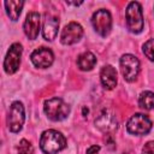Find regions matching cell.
Here are the masks:
<instances>
[{"instance_id":"e0dca14e","label":"cell","mask_w":154,"mask_h":154,"mask_svg":"<svg viewBox=\"0 0 154 154\" xmlns=\"http://www.w3.org/2000/svg\"><path fill=\"white\" fill-rule=\"evenodd\" d=\"M138 105L141 108L147 111L154 108V93L149 90L142 91L138 96Z\"/></svg>"},{"instance_id":"52a82bcc","label":"cell","mask_w":154,"mask_h":154,"mask_svg":"<svg viewBox=\"0 0 154 154\" xmlns=\"http://www.w3.org/2000/svg\"><path fill=\"white\" fill-rule=\"evenodd\" d=\"M120 71L126 82H134L140 72V60L134 54H123L119 59Z\"/></svg>"},{"instance_id":"30bf717a","label":"cell","mask_w":154,"mask_h":154,"mask_svg":"<svg viewBox=\"0 0 154 154\" xmlns=\"http://www.w3.org/2000/svg\"><path fill=\"white\" fill-rule=\"evenodd\" d=\"M95 126L102 132H112L118 128V122L111 109L103 108L95 118Z\"/></svg>"},{"instance_id":"ffe728a7","label":"cell","mask_w":154,"mask_h":154,"mask_svg":"<svg viewBox=\"0 0 154 154\" xmlns=\"http://www.w3.org/2000/svg\"><path fill=\"white\" fill-rule=\"evenodd\" d=\"M142 154H154V141H148L143 146Z\"/></svg>"},{"instance_id":"3957f363","label":"cell","mask_w":154,"mask_h":154,"mask_svg":"<svg viewBox=\"0 0 154 154\" xmlns=\"http://www.w3.org/2000/svg\"><path fill=\"white\" fill-rule=\"evenodd\" d=\"M125 22L126 28L132 34H140L144 26L142 6L137 1H131L128 4L125 10Z\"/></svg>"},{"instance_id":"5bb4252c","label":"cell","mask_w":154,"mask_h":154,"mask_svg":"<svg viewBox=\"0 0 154 154\" xmlns=\"http://www.w3.org/2000/svg\"><path fill=\"white\" fill-rule=\"evenodd\" d=\"M100 81H101V84L105 89L112 90L117 85V82H118L117 70L112 65L103 66L101 72H100Z\"/></svg>"},{"instance_id":"9a60e30c","label":"cell","mask_w":154,"mask_h":154,"mask_svg":"<svg viewBox=\"0 0 154 154\" xmlns=\"http://www.w3.org/2000/svg\"><path fill=\"white\" fill-rule=\"evenodd\" d=\"M5 10H6V14L8 16V18L13 22L18 20L20 13H22V8L24 6V1L23 0H7L4 2Z\"/></svg>"},{"instance_id":"44dd1931","label":"cell","mask_w":154,"mask_h":154,"mask_svg":"<svg viewBox=\"0 0 154 154\" xmlns=\"http://www.w3.org/2000/svg\"><path fill=\"white\" fill-rule=\"evenodd\" d=\"M100 152V146H90L87 149V154H97Z\"/></svg>"},{"instance_id":"7402d4cb","label":"cell","mask_w":154,"mask_h":154,"mask_svg":"<svg viewBox=\"0 0 154 154\" xmlns=\"http://www.w3.org/2000/svg\"><path fill=\"white\" fill-rule=\"evenodd\" d=\"M88 113H89V109L84 106V107L82 108V114H83V117H87V114H88Z\"/></svg>"},{"instance_id":"8fae6325","label":"cell","mask_w":154,"mask_h":154,"mask_svg":"<svg viewBox=\"0 0 154 154\" xmlns=\"http://www.w3.org/2000/svg\"><path fill=\"white\" fill-rule=\"evenodd\" d=\"M30 60H31V63L34 64L35 67L47 69V67L52 66V64L54 61V54H53V52L49 48L40 47V48L35 49L31 53Z\"/></svg>"},{"instance_id":"ac0fdd59","label":"cell","mask_w":154,"mask_h":154,"mask_svg":"<svg viewBox=\"0 0 154 154\" xmlns=\"http://www.w3.org/2000/svg\"><path fill=\"white\" fill-rule=\"evenodd\" d=\"M17 152L19 154H32L34 148H32V144L28 140L23 138L19 141V143L17 146Z\"/></svg>"},{"instance_id":"9c48e42d","label":"cell","mask_w":154,"mask_h":154,"mask_svg":"<svg viewBox=\"0 0 154 154\" xmlns=\"http://www.w3.org/2000/svg\"><path fill=\"white\" fill-rule=\"evenodd\" d=\"M83 28L77 22H70L64 26L60 34V42L65 46H71L81 41L83 37Z\"/></svg>"},{"instance_id":"603a6c76","label":"cell","mask_w":154,"mask_h":154,"mask_svg":"<svg viewBox=\"0 0 154 154\" xmlns=\"http://www.w3.org/2000/svg\"><path fill=\"white\" fill-rule=\"evenodd\" d=\"M66 4H67V5H73V6H79V5H82L83 2H70V1H66Z\"/></svg>"},{"instance_id":"7a4b0ae2","label":"cell","mask_w":154,"mask_h":154,"mask_svg":"<svg viewBox=\"0 0 154 154\" xmlns=\"http://www.w3.org/2000/svg\"><path fill=\"white\" fill-rule=\"evenodd\" d=\"M43 111L48 119L52 122H61L66 119L71 112L69 103H66L60 97H52L45 101Z\"/></svg>"},{"instance_id":"4fadbf2b","label":"cell","mask_w":154,"mask_h":154,"mask_svg":"<svg viewBox=\"0 0 154 154\" xmlns=\"http://www.w3.org/2000/svg\"><path fill=\"white\" fill-rule=\"evenodd\" d=\"M59 29V19L53 14H45L43 26H42V36L47 41H53L58 35Z\"/></svg>"},{"instance_id":"5b68a950","label":"cell","mask_w":154,"mask_h":154,"mask_svg":"<svg viewBox=\"0 0 154 154\" xmlns=\"http://www.w3.org/2000/svg\"><path fill=\"white\" fill-rule=\"evenodd\" d=\"M91 25L97 35L101 37H106L109 35L112 30V16L111 13L105 10L100 8L95 11L91 16Z\"/></svg>"},{"instance_id":"277c9868","label":"cell","mask_w":154,"mask_h":154,"mask_svg":"<svg viewBox=\"0 0 154 154\" xmlns=\"http://www.w3.org/2000/svg\"><path fill=\"white\" fill-rule=\"evenodd\" d=\"M25 122V109L20 101H13L7 113V128L11 132H19Z\"/></svg>"},{"instance_id":"7c38bea8","label":"cell","mask_w":154,"mask_h":154,"mask_svg":"<svg viewBox=\"0 0 154 154\" xmlns=\"http://www.w3.org/2000/svg\"><path fill=\"white\" fill-rule=\"evenodd\" d=\"M24 34L29 40H35L41 29V16L38 12H29L25 17L24 24H23Z\"/></svg>"},{"instance_id":"6da1fadb","label":"cell","mask_w":154,"mask_h":154,"mask_svg":"<svg viewBox=\"0 0 154 154\" xmlns=\"http://www.w3.org/2000/svg\"><path fill=\"white\" fill-rule=\"evenodd\" d=\"M40 148L45 154H57L66 148V138L57 130H45L40 138Z\"/></svg>"},{"instance_id":"d6986e66","label":"cell","mask_w":154,"mask_h":154,"mask_svg":"<svg viewBox=\"0 0 154 154\" xmlns=\"http://www.w3.org/2000/svg\"><path fill=\"white\" fill-rule=\"evenodd\" d=\"M142 51L143 54L150 61H154V38H150L147 42H144V45L142 46Z\"/></svg>"},{"instance_id":"ba28073f","label":"cell","mask_w":154,"mask_h":154,"mask_svg":"<svg viewBox=\"0 0 154 154\" xmlns=\"http://www.w3.org/2000/svg\"><path fill=\"white\" fill-rule=\"evenodd\" d=\"M22 53H23V47L19 42H14L10 46L4 59V70L7 75H13L18 71L20 65Z\"/></svg>"},{"instance_id":"8992f818","label":"cell","mask_w":154,"mask_h":154,"mask_svg":"<svg viewBox=\"0 0 154 154\" xmlns=\"http://www.w3.org/2000/svg\"><path fill=\"white\" fill-rule=\"evenodd\" d=\"M152 120L143 113H135L126 123V131L131 135L143 136L152 130Z\"/></svg>"},{"instance_id":"2e32d148","label":"cell","mask_w":154,"mask_h":154,"mask_svg":"<svg viewBox=\"0 0 154 154\" xmlns=\"http://www.w3.org/2000/svg\"><path fill=\"white\" fill-rule=\"evenodd\" d=\"M95 65H96V57L89 51L83 52L77 58V66L82 71H90L94 69Z\"/></svg>"}]
</instances>
